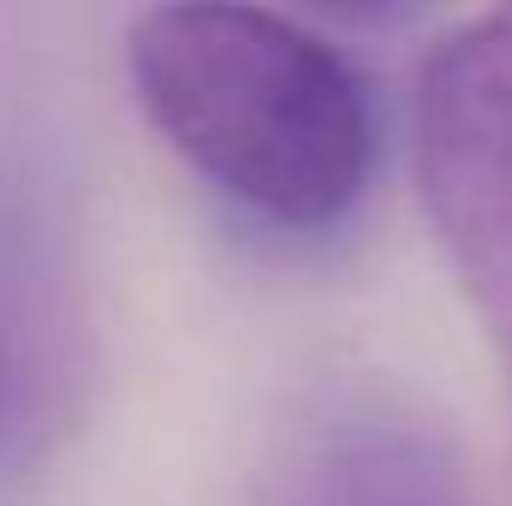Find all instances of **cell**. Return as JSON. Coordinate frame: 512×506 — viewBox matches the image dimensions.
Listing matches in <instances>:
<instances>
[{"label":"cell","mask_w":512,"mask_h":506,"mask_svg":"<svg viewBox=\"0 0 512 506\" xmlns=\"http://www.w3.org/2000/svg\"><path fill=\"white\" fill-rule=\"evenodd\" d=\"M126 72L155 137L274 233H328L370 191L364 78L262 0H149L126 36Z\"/></svg>","instance_id":"6da1fadb"},{"label":"cell","mask_w":512,"mask_h":506,"mask_svg":"<svg viewBox=\"0 0 512 506\" xmlns=\"http://www.w3.org/2000/svg\"><path fill=\"white\" fill-rule=\"evenodd\" d=\"M411 167L512 405V0H489L429 48L411 96Z\"/></svg>","instance_id":"7a4b0ae2"},{"label":"cell","mask_w":512,"mask_h":506,"mask_svg":"<svg viewBox=\"0 0 512 506\" xmlns=\"http://www.w3.org/2000/svg\"><path fill=\"white\" fill-rule=\"evenodd\" d=\"M286 506H465V483L429 429L352 411L304 447Z\"/></svg>","instance_id":"3957f363"},{"label":"cell","mask_w":512,"mask_h":506,"mask_svg":"<svg viewBox=\"0 0 512 506\" xmlns=\"http://www.w3.org/2000/svg\"><path fill=\"white\" fill-rule=\"evenodd\" d=\"M60 417L36 399V387L18 376V364L6 358V346H0V495L24 477V471H36L54 447H60Z\"/></svg>","instance_id":"277c9868"},{"label":"cell","mask_w":512,"mask_h":506,"mask_svg":"<svg viewBox=\"0 0 512 506\" xmlns=\"http://www.w3.org/2000/svg\"><path fill=\"white\" fill-rule=\"evenodd\" d=\"M298 6H310V12H322V18H352V24H370V18H393V12H405L411 0H298Z\"/></svg>","instance_id":"5b68a950"}]
</instances>
